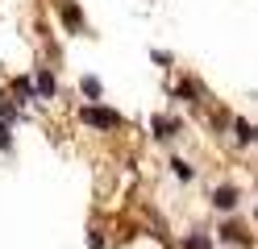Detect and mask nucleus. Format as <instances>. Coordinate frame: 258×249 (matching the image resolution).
<instances>
[{
  "mask_svg": "<svg viewBox=\"0 0 258 249\" xmlns=\"http://www.w3.org/2000/svg\"><path fill=\"white\" fill-rule=\"evenodd\" d=\"M88 249H104V237H100V232H96V228L88 232Z\"/></svg>",
  "mask_w": 258,
  "mask_h": 249,
  "instance_id": "nucleus-13",
  "label": "nucleus"
},
{
  "mask_svg": "<svg viewBox=\"0 0 258 249\" xmlns=\"http://www.w3.org/2000/svg\"><path fill=\"white\" fill-rule=\"evenodd\" d=\"M254 141H258V129H254Z\"/></svg>",
  "mask_w": 258,
  "mask_h": 249,
  "instance_id": "nucleus-14",
  "label": "nucleus"
},
{
  "mask_svg": "<svg viewBox=\"0 0 258 249\" xmlns=\"http://www.w3.org/2000/svg\"><path fill=\"white\" fill-rule=\"evenodd\" d=\"M221 241H225V245H233V241H246V232H241V224H233V220H229V224L221 228Z\"/></svg>",
  "mask_w": 258,
  "mask_h": 249,
  "instance_id": "nucleus-8",
  "label": "nucleus"
},
{
  "mask_svg": "<svg viewBox=\"0 0 258 249\" xmlns=\"http://www.w3.org/2000/svg\"><path fill=\"white\" fill-rule=\"evenodd\" d=\"M150 129H154V137H175V129H179V121H175V116H154L150 121Z\"/></svg>",
  "mask_w": 258,
  "mask_h": 249,
  "instance_id": "nucleus-3",
  "label": "nucleus"
},
{
  "mask_svg": "<svg viewBox=\"0 0 258 249\" xmlns=\"http://www.w3.org/2000/svg\"><path fill=\"white\" fill-rule=\"evenodd\" d=\"M62 21H67L71 29H79V25H84V17H79V9L71 5V0H67V5H62Z\"/></svg>",
  "mask_w": 258,
  "mask_h": 249,
  "instance_id": "nucleus-10",
  "label": "nucleus"
},
{
  "mask_svg": "<svg viewBox=\"0 0 258 249\" xmlns=\"http://www.w3.org/2000/svg\"><path fill=\"white\" fill-rule=\"evenodd\" d=\"M34 92H42L46 100L54 96V75L46 71V66H38V71H34Z\"/></svg>",
  "mask_w": 258,
  "mask_h": 249,
  "instance_id": "nucleus-4",
  "label": "nucleus"
},
{
  "mask_svg": "<svg viewBox=\"0 0 258 249\" xmlns=\"http://www.w3.org/2000/svg\"><path fill=\"white\" fill-rule=\"evenodd\" d=\"M213 208L217 212H233L237 208V187H217L213 191Z\"/></svg>",
  "mask_w": 258,
  "mask_h": 249,
  "instance_id": "nucleus-2",
  "label": "nucleus"
},
{
  "mask_svg": "<svg viewBox=\"0 0 258 249\" xmlns=\"http://www.w3.org/2000/svg\"><path fill=\"white\" fill-rule=\"evenodd\" d=\"M171 171H175V179H183V183H191V175H196V171H191V166H187L183 158H175V162H171Z\"/></svg>",
  "mask_w": 258,
  "mask_h": 249,
  "instance_id": "nucleus-11",
  "label": "nucleus"
},
{
  "mask_svg": "<svg viewBox=\"0 0 258 249\" xmlns=\"http://www.w3.org/2000/svg\"><path fill=\"white\" fill-rule=\"evenodd\" d=\"M79 121H84V125H92V129H117V125H121V116L112 112V108L88 104V108H79Z\"/></svg>",
  "mask_w": 258,
  "mask_h": 249,
  "instance_id": "nucleus-1",
  "label": "nucleus"
},
{
  "mask_svg": "<svg viewBox=\"0 0 258 249\" xmlns=\"http://www.w3.org/2000/svg\"><path fill=\"white\" fill-rule=\"evenodd\" d=\"M183 249H213V237H208V232H187V237H183Z\"/></svg>",
  "mask_w": 258,
  "mask_h": 249,
  "instance_id": "nucleus-5",
  "label": "nucleus"
},
{
  "mask_svg": "<svg viewBox=\"0 0 258 249\" xmlns=\"http://www.w3.org/2000/svg\"><path fill=\"white\" fill-rule=\"evenodd\" d=\"M233 137H237V145H250L254 141V129L246 121H233Z\"/></svg>",
  "mask_w": 258,
  "mask_h": 249,
  "instance_id": "nucleus-9",
  "label": "nucleus"
},
{
  "mask_svg": "<svg viewBox=\"0 0 258 249\" xmlns=\"http://www.w3.org/2000/svg\"><path fill=\"white\" fill-rule=\"evenodd\" d=\"M13 137H9V121H0V149H9Z\"/></svg>",
  "mask_w": 258,
  "mask_h": 249,
  "instance_id": "nucleus-12",
  "label": "nucleus"
},
{
  "mask_svg": "<svg viewBox=\"0 0 258 249\" xmlns=\"http://www.w3.org/2000/svg\"><path fill=\"white\" fill-rule=\"evenodd\" d=\"M79 92H84L88 100H100V79H96V75H84V79H79Z\"/></svg>",
  "mask_w": 258,
  "mask_h": 249,
  "instance_id": "nucleus-7",
  "label": "nucleus"
},
{
  "mask_svg": "<svg viewBox=\"0 0 258 249\" xmlns=\"http://www.w3.org/2000/svg\"><path fill=\"white\" fill-rule=\"evenodd\" d=\"M13 96H17L21 104H29V100H34V83L29 79H13Z\"/></svg>",
  "mask_w": 258,
  "mask_h": 249,
  "instance_id": "nucleus-6",
  "label": "nucleus"
}]
</instances>
